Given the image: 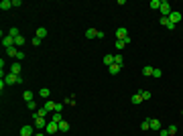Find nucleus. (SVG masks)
<instances>
[{"instance_id":"a211bd4d","label":"nucleus","mask_w":183,"mask_h":136,"mask_svg":"<svg viewBox=\"0 0 183 136\" xmlns=\"http://www.w3.org/2000/svg\"><path fill=\"white\" fill-rule=\"evenodd\" d=\"M86 37H88V39H96V37H98V31H96V29H88V31H86Z\"/></svg>"},{"instance_id":"dca6fc26","label":"nucleus","mask_w":183,"mask_h":136,"mask_svg":"<svg viewBox=\"0 0 183 136\" xmlns=\"http://www.w3.org/2000/svg\"><path fill=\"white\" fill-rule=\"evenodd\" d=\"M153 69H155V67L145 65V67H142V75H145V77H151V75H153Z\"/></svg>"},{"instance_id":"cd10ccee","label":"nucleus","mask_w":183,"mask_h":136,"mask_svg":"<svg viewBox=\"0 0 183 136\" xmlns=\"http://www.w3.org/2000/svg\"><path fill=\"white\" fill-rule=\"evenodd\" d=\"M59 130H61V132H67V130H69V122H65V120L59 122Z\"/></svg>"},{"instance_id":"f257e3e1","label":"nucleus","mask_w":183,"mask_h":136,"mask_svg":"<svg viewBox=\"0 0 183 136\" xmlns=\"http://www.w3.org/2000/svg\"><path fill=\"white\" fill-rule=\"evenodd\" d=\"M116 39H118V41H124V45H128V43L132 41V39L128 37V31H126L124 26H118V29H116Z\"/></svg>"},{"instance_id":"412c9836","label":"nucleus","mask_w":183,"mask_h":136,"mask_svg":"<svg viewBox=\"0 0 183 136\" xmlns=\"http://www.w3.org/2000/svg\"><path fill=\"white\" fill-rule=\"evenodd\" d=\"M8 35H10L12 39H16V37H21V31H18V29H16V26H12L10 31H8Z\"/></svg>"},{"instance_id":"c85d7f7f","label":"nucleus","mask_w":183,"mask_h":136,"mask_svg":"<svg viewBox=\"0 0 183 136\" xmlns=\"http://www.w3.org/2000/svg\"><path fill=\"white\" fill-rule=\"evenodd\" d=\"M27 108H29V110H31V112H37V110H39V108H37V102H27Z\"/></svg>"},{"instance_id":"b1692460","label":"nucleus","mask_w":183,"mask_h":136,"mask_svg":"<svg viewBox=\"0 0 183 136\" xmlns=\"http://www.w3.org/2000/svg\"><path fill=\"white\" fill-rule=\"evenodd\" d=\"M161 2H163V0H151V8H153V10H159Z\"/></svg>"},{"instance_id":"ddd939ff","label":"nucleus","mask_w":183,"mask_h":136,"mask_svg":"<svg viewBox=\"0 0 183 136\" xmlns=\"http://www.w3.org/2000/svg\"><path fill=\"white\" fill-rule=\"evenodd\" d=\"M0 8H2V10H10L12 8V0H2V2H0Z\"/></svg>"},{"instance_id":"0eeeda50","label":"nucleus","mask_w":183,"mask_h":136,"mask_svg":"<svg viewBox=\"0 0 183 136\" xmlns=\"http://www.w3.org/2000/svg\"><path fill=\"white\" fill-rule=\"evenodd\" d=\"M2 47H4V49H10V47H14V39H12L10 35H6V37L2 39Z\"/></svg>"},{"instance_id":"39448f33","label":"nucleus","mask_w":183,"mask_h":136,"mask_svg":"<svg viewBox=\"0 0 183 136\" xmlns=\"http://www.w3.org/2000/svg\"><path fill=\"white\" fill-rule=\"evenodd\" d=\"M21 136H35V126H23L21 128Z\"/></svg>"},{"instance_id":"aec40b11","label":"nucleus","mask_w":183,"mask_h":136,"mask_svg":"<svg viewBox=\"0 0 183 136\" xmlns=\"http://www.w3.org/2000/svg\"><path fill=\"white\" fill-rule=\"evenodd\" d=\"M112 63H114V55H104V65H108V67H110Z\"/></svg>"},{"instance_id":"6e6552de","label":"nucleus","mask_w":183,"mask_h":136,"mask_svg":"<svg viewBox=\"0 0 183 136\" xmlns=\"http://www.w3.org/2000/svg\"><path fill=\"white\" fill-rule=\"evenodd\" d=\"M181 18H183V14H181V12H177V10H173L171 14H169V21H171L173 24H177L179 21H181Z\"/></svg>"},{"instance_id":"f03ea898","label":"nucleus","mask_w":183,"mask_h":136,"mask_svg":"<svg viewBox=\"0 0 183 136\" xmlns=\"http://www.w3.org/2000/svg\"><path fill=\"white\" fill-rule=\"evenodd\" d=\"M4 81H6V85H14V83H23V77L21 75H14V73H6L4 75Z\"/></svg>"},{"instance_id":"bb28decb","label":"nucleus","mask_w":183,"mask_h":136,"mask_svg":"<svg viewBox=\"0 0 183 136\" xmlns=\"http://www.w3.org/2000/svg\"><path fill=\"white\" fill-rule=\"evenodd\" d=\"M23 45H24V37L21 35V37H16V39H14V47H23Z\"/></svg>"},{"instance_id":"7ed1b4c3","label":"nucleus","mask_w":183,"mask_h":136,"mask_svg":"<svg viewBox=\"0 0 183 136\" xmlns=\"http://www.w3.org/2000/svg\"><path fill=\"white\" fill-rule=\"evenodd\" d=\"M47 124H49V122H47L45 118H41V116H37V114L33 112V126L37 128V130H41V128H47Z\"/></svg>"},{"instance_id":"f3484780","label":"nucleus","mask_w":183,"mask_h":136,"mask_svg":"<svg viewBox=\"0 0 183 136\" xmlns=\"http://www.w3.org/2000/svg\"><path fill=\"white\" fill-rule=\"evenodd\" d=\"M35 114H37V116H41V118H47V114H49V110H47L45 106H41V108H39V110H37Z\"/></svg>"},{"instance_id":"9d476101","label":"nucleus","mask_w":183,"mask_h":136,"mask_svg":"<svg viewBox=\"0 0 183 136\" xmlns=\"http://www.w3.org/2000/svg\"><path fill=\"white\" fill-rule=\"evenodd\" d=\"M149 122H151V130H157V132H159V130H163V128H161V120H155V118H151Z\"/></svg>"},{"instance_id":"20e7f679","label":"nucleus","mask_w":183,"mask_h":136,"mask_svg":"<svg viewBox=\"0 0 183 136\" xmlns=\"http://www.w3.org/2000/svg\"><path fill=\"white\" fill-rule=\"evenodd\" d=\"M161 16H167V18H169V14H171L173 12V8H171V4H169V2H167V0H163V2H161Z\"/></svg>"},{"instance_id":"c9c22d12","label":"nucleus","mask_w":183,"mask_h":136,"mask_svg":"<svg viewBox=\"0 0 183 136\" xmlns=\"http://www.w3.org/2000/svg\"><path fill=\"white\" fill-rule=\"evenodd\" d=\"M41 41H43V39H39V37H35V39H33V41H31V43H33L35 47H39V45H41Z\"/></svg>"},{"instance_id":"4468645a","label":"nucleus","mask_w":183,"mask_h":136,"mask_svg":"<svg viewBox=\"0 0 183 136\" xmlns=\"http://www.w3.org/2000/svg\"><path fill=\"white\" fill-rule=\"evenodd\" d=\"M35 37H39V39H45V37H47V29H45V26H39Z\"/></svg>"},{"instance_id":"5701e85b","label":"nucleus","mask_w":183,"mask_h":136,"mask_svg":"<svg viewBox=\"0 0 183 136\" xmlns=\"http://www.w3.org/2000/svg\"><path fill=\"white\" fill-rule=\"evenodd\" d=\"M51 122H63V116H61V112H53V120H51Z\"/></svg>"},{"instance_id":"393cba45","label":"nucleus","mask_w":183,"mask_h":136,"mask_svg":"<svg viewBox=\"0 0 183 136\" xmlns=\"http://www.w3.org/2000/svg\"><path fill=\"white\" fill-rule=\"evenodd\" d=\"M33 96H35L33 91H31V90H27V91H24V96H23V98H24V102H33Z\"/></svg>"},{"instance_id":"f8f14e48","label":"nucleus","mask_w":183,"mask_h":136,"mask_svg":"<svg viewBox=\"0 0 183 136\" xmlns=\"http://www.w3.org/2000/svg\"><path fill=\"white\" fill-rule=\"evenodd\" d=\"M6 53L16 59V57H18V53H21V49H18V47H10V49H6Z\"/></svg>"},{"instance_id":"f704fd0d","label":"nucleus","mask_w":183,"mask_h":136,"mask_svg":"<svg viewBox=\"0 0 183 136\" xmlns=\"http://www.w3.org/2000/svg\"><path fill=\"white\" fill-rule=\"evenodd\" d=\"M140 128H142V130H149V128H151V122H149V120H145V122L140 124Z\"/></svg>"},{"instance_id":"4be33fe9","label":"nucleus","mask_w":183,"mask_h":136,"mask_svg":"<svg viewBox=\"0 0 183 136\" xmlns=\"http://www.w3.org/2000/svg\"><path fill=\"white\" fill-rule=\"evenodd\" d=\"M142 102H145V100H142V96H140V91L132 96V104H142Z\"/></svg>"},{"instance_id":"1a4fd4ad","label":"nucleus","mask_w":183,"mask_h":136,"mask_svg":"<svg viewBox=\"0 0 183 136\" xmlns=\"http://www.w3.org/2000/svg\"><path fill=\"white\" fill-rule=\"evenodd\" d=\"M161 24H163V26H167V29H169V31H173V29H175V24L171 23V21H169V18H167V16H161V21H159Z\"/></svg>"},{"instance_id":"2eb2a0df","label":"nucleus","mask_w":183,"mask_h":136,"mask_svg":"<svg viewBox=\"0 0 183 136\" xmlns=\"http://www.w3.org/2000/svg\"><path fill=\"white\" fill-rule=\"evenodd\" d=\"M120 67H122V65H118V63H112V65H110V67H108V71H110V73H112V75H116V73H118V71H120Z\"/></svg>"},{"instance_id":"9b49d317","label":"nucleus","mask_w":183,"mask_h":136,"mask_svg":"<svg viewBox=\"0 0 183 136\" xmlns=\"http://www.w3.org/2000/svg\"><path fill=\"white\" fill-rule=\"evenodd\" d=\"M8 73H14V75H21V63L16 61V63H12V67H10V71Z\"/></svg>"},{"instance_id":"473e14b6","label":"nucleus","mask_w":183,"mask_h":136,"mask_svg":"<svg viewBox=\"0 0 183 136\" xmlns=\"http://www.w3.org/2000/svg\"><path fill=\"white\" fill-rule=\"evenodd\" d=\"M161 75H163V71H161V69H153V77H161Z\"/></svg>"},{"instance_id":"4c0bfd02","label":"nucleus","mask_w":183,"mask_h":136,"mask_svg":"<svg viewBox=\"0 0 183 136\" xmlns=\"http://www.w3.org/2000/svg\"><path fill=\"white\" fill-rule=\"evenodd\" d=\"M63 110V104H55V112H61Z\"/></svg>"},{"instance_id":"58836bf2","label":"nucleus","mask_w":183,"mask_h":136,"mask_svg":"<svg viewBox=\"0 0 183 136\" xmlns=\"http://www.w3.org/2000/svg\"><path fill=\"white\" fill-rule=\"evenodd\" d=\"M159 136H169V132L167 130H159Z\"/></svg>"},{"instance_id":"e433bc0d","label":"nucleus","mask_w":183,"mask_h":136,"mask_svg":"<svg viewBox=\"0 0 183 136\" xmlns=\"http://www.w3.org/2000/svg\"><path fill=\"white\" fill-rule=\"evenodd\" d=\"M114 63H118V65H122V55H114Z\"/></svg>"},{"instance_id":"c756f323","label":"nucleus","mask_w":183,"mask_h":136,"mask_svg":"<svg viewBox=\"0 0 183 136\" xmlns=\"http://www.w3.org/2000/svg\"><path fill=\"white\" fill-rule=\"evenodd\" d=\"M140 96H142V100H145V102L151 100V91L149 90H140Z\"/></svg>"},{"instance_id":"72a5a7b5","label":"nucleus","mask_w":183,"mask_h":136,"mask_svg":"<svg viewBox=\"0 0 183 136\" xmlns=\"http://www.w3.org/2000/svg\"><path fill=\"white\" fill-rule=\"evenodd\" d=\"M124 41H118V39H116V49H118V51H120V49H124Z\"/></svg>"},{"instance_id":"6ab92c4d","label":"nucleus","mask_w":183,"mask_h":136,"mask_svg":"<svg viewBox=\"0 0 183 136\" xmlns=\"http://www.w3.org/2000/svg\"><path fill=\"white\" fill-rule=\"evenodd\" d=\"M39 96H41V98H49V96H51V90H49V87H41V90H39Z\"/></svg>"},{"instance_id":"ea45409f","label":"nucleus","mask_w":183,"mask_h":136,"mask_svg":"<svg viewBox=\"0 0 183 136\" xmlns=\"http://www.w3.org/2000/svg\"><path fill=\"white\" fill-rule=\"evenodd\" d=\"M35 136H45V134L43 132H35Z\"/></svg>"},{"instance_id":"2f4dec72","label":"nucleus","mask_w":183,"mask_h":136,"mask_svg":"<svg viewBox=\"0 0 183 136\" xmlns=\"http://www.w3.org/2000/svg\"><path fill=\"white\" fill-rule=\"evenodd\" d=\"M63 104H67V106H75V98L71 96V98H67V100H65Z\"/></svg>"},{"instance_id":"7c9ffc66","label":"nucleus","mask_w":183,"mask_h":136,"mask_svg":"<svg viewBox=\"0 0 183 136\" xmlns=\"http://www.w3.org/2000/svg\"><path fill=\"white\" fill-rule=\"evenodd\" d=\"M167 132H169V136H175V134H177V126L171 124L169 128H167Z\"/></svg>"},{"instance_id":"423d86ee","label":"nucleus","mask_w":183,"mask_h":136,"mask_svg":"<svg viewBox=\"0 0 183 136\" xmlns=\"http://www.w3.org/2000/svg\"><path fill=\"white\" fill-rule=\"evenodd\" d=\"M45 132L47 134H55V132H59V124L57 122H49L47 128H45Z\"/></svg>"},{"instance_id":"a878e982","label":"nucleus","mask_w":183,"mask_h":136,"mask_svg":"<svg viewBox=\"0 0 183 136\" xmlns=\"http://www.w3.org/2000/svg\"><path fill=\"white\" fill-rule=\"evenodd\" d=\"M45 108L49 110V112H55V102H51V100H47L45 102Z\"/></svg>"}]
</instances>
